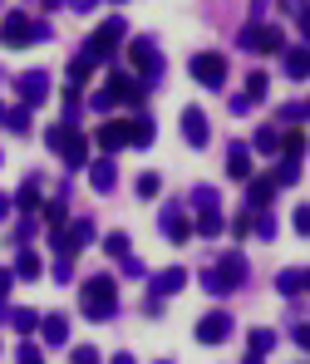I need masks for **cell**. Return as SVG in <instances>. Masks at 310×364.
Returning a JSON list of instances; mask_svg holds the SVG:
<instances>
[{
	"instance_id": "6da1fadb",
	"label": "cell",
	"mask_w": 310,
	"mask_h": 364,
	"mask_svg": "<svg viewBox=\"0 0 310 364\" xmlns=\"http://www.w3.org/2000/svg\"><path fill=\"white\" fill-rule=\"evenodd\" d=\"M153 119L148 114H133V119H109L99 123V133H94V143L104 148V153H119V148H153Z\"/></svg>"
},
{
	"instance_id": "7a4b0ae2",
	"label": "cell",
	"mask_w": 310,
	"mask_h": 364,
	"mask_svg": "<svg viewBox=\"0 0 310 364\" xmlns=\"http://www.w3.org/2000/svg\"><path fill=\"white\" fill-rule=\"evenodd\" d=\"M79 310H84V320H114L119 315V286H114V276H89L84 281V291H79Z\"/></svg>"
},
{
	"instance_id": "3957f363",
	"label": "cell",
	"mask_w": 310,
	"mask_h": 364,
	"mask_svg": "<svg viewBox=\"0 0 310 364\" xmlns=\"http://www.w3.org/2000/svg\"><path fill=\"white\" fill-rule=\"evenodd\" d=\"M247 276H251L247 256H242V251H227V256H217L212 271H202V291H212V296H232V291H242Z\"/></svg>"
},
{
	"instance_id": "277c9868",
	"label": "cell",
	"mask_w": 310,
	"mask_h": 364,
	"mask_svg": "<svg viewBox=\"0 0 310 364\" xmlns=\"http://www.w3.org/2000/svg\"><path fill=\"white\" fill-rule=\"evenodd\" d=\"M143 94H148V89H143L133 74L114 69V74H109V84L94 94V109H99V114H109V109H119V104H124V109H138V104H143Z\"/></svg>"
},
{
	"instance_id": "5b68a950",
	"label": "cell",
	"mask_w": 310,
	"mask_h": 364,
	"mask_svg": "<svg viewBox=\"0 0 310 364\" xmlns=\"http://www.w3.org/2000/svg\"><path fill=\"white\" fill-rule=\"evenodd\" d=\"M50 35H55L50 25H40V20L20 15V10H10V15L0 20V45H5V50H30V45H40V40H50Z\"/></svg>"
},
{
	"instance_id": "8992f818",
	"label": "cell",
	"mask_w": 310,
	"mask_h": 364,
	"mask_svg": "<svg viewBox=\"0 0 310 364\" xmlns=\"http://www.w3.org/2000/svg\"><path fill=\"white\" fill-rule=\"evenodd\" d=\"M45 143L64 158V168H89V138H84L79 128L55 123V128H45Z\"/></svg>"
},
{
	"instance_id": "52a82bcc",
	"label": "cell",
	"mask_w": 310,
	"mask_h": 364,
	"mask_svg": "<svg viewBox=\"0 0 310 364\" xmlns=\"http://www.w3.org/2000/svg\"><path fill=\"white\" fill-rule=\"evenodd\" d=\"M119 45H124V15L104 20V25L84 40V55H89L94 64H104V60H114V55H119Z\"/></svg>"
},
{
	"instance_id": "ba28073f",
	"label": "cell",
	"mask_w": 310,
	"mask_h": 364,
	"mask_svg": "<svg viewBox=\"0 0 310 364\" xmlns=\"http://www.w3.org/2000/svg\"><path fill=\"white\" fill-rule=\"evenodd\" d=\"M128 69L138 74V84H143V89H148V84H158V79H163L158 45H153V40H133V45H128Z\"/></svg>"
},
{
	"instance_id": "9c48e42d",
	"label": "cell",
	"mask_w": 310,
	"mask_h": 364,
	"mask_svg": "<svg viewBox=\"0 0 310 364\" xmlns=\"http://www.w3.org/2000/svg\"><path fill=\"white\" fill-rule=\"evenodd\" d=\"M192 79L207 84V89H222V84H227V55H217V50L197 55V60H192Z\"/></svg>"
},
{
	"instance_id": "30bf717a",
	"label": "cell",
	"mask_w": 310,
	"mask_h": 364,
	"mask_svg": "<svg viewBox=\"0 0 310 364\" xmlns=\"http://www.w3.org/2000/svg\"><path fill=\"white\" fill-rule=\"evenodd\" d=\"M242 50L281 55V50H286V40H281V30H276V25H247V30H242Z\"/></svg>"
},
{
	"instance_id": "8fae6325",
	"label": "cell",
	"mask_w": 310,
	"mask_h": 364,
	"mask_svg": "<svg viewBox=\"0 0 310 364\" xmlns=\"http://www.w3.org/2000/svg\"><path fill=\"white\" fill-rule=\"evenodd\" d=\"M15 89H20V99H25L20 109H40V104L50 99V74H45V69H30V74L15 79Z\"/></svg>"
},
{
	"instance_id": "7c38bea8",
	"label": "cell",
	"mask_w": 310,
	"mask_h": 364,
	"mask_svg": "<svg viewBox=\"0 0 310 364\" xmlns=\"http://www.w3.org/2000/svg\"><path fill=\"white\" fill-rule=\"evenodd\" d=\"M227 335H232V315L227 310H212V315L197 320V345H222Z\"/></svg>"
},
{
	"instance_id": "4fadbf2b",
	"label": "cell",
	"mask_w": 310,
	"mask_h": 364,
	"mask_svg": "<svg viewBox=\"0 0 310 364\" xmlns=\"http://www.w3.org/2000/svg\"><path fill=\"white\" fill-rule=\"evenodd\" d=\"M183 286H187V271H183V266H168V271L148 276V291H153V301H163V296H178Z\"/></svg>"
},
{
	"instance_id": "5bb4252c",
	"label": "cell",
	"mask_w": 310,
	"mask_h": 364,
	"mask_svg": "<svg viewBox=\"0 0 310 364\" xmlns=\"http://www.w3.org/2000/svg\"><path fill=\"white\" fill-rule=\"evenodd\" d=\"M94 242H99V222L94 217H74L69 232H64V246L69 251H84V246H94Z\"/></svg>"
},
{
	"instance_id": "9a60e30c",
	"label": "cell",
	"mask_w": 310,
	"mask_h": 364,
	"mask_svg": "<svg viewBox=\"0 0 310 364\" xmlns=\"http://www.w3.org/2000/svg\"><path fill=\"white\" fill-rule=\"evenodd\" d=\"M306 286H310V271H306V266H286V271L276 276V291H281L286 301H301V296H306Z\"/></svg>"
},
{
	"instance_id": "2e32d148",
	"label": "cell",
	"mask_w": 310,
	"mask_h": 364,
	"mask_svg": "<svg viewBox=\"0 0 310 364\" xmlns=\"http://www.w3.org/2000/svg\"><path fill=\"white\" fill-rule=\"evenodd\" d=\"M183 138L192 143V148H202L207 138H212V123H207V114L192 104V109H183Z\"/></svg>"
},
{
	"instance_id": "e0dca14e",
	"label": "cell",
	"mask_w": 310,
	"mask_h": 364,
	"mask_svg": "<svg viewBox=\"0 0 310 364\" xmlns=\"http://www.w3.org/2000/svg\"><path fill=\"white\" fill-rule=\"evenodd\" d=\"M271 197H276V178H271V173L247 182V212H251V217H256V212H266V207H271Z\"/></svg>"
},
{
	"instance_id": "ac0fdd59",
	"label": "cell",
	"mask_w": 310,
	"mask_h": 364,
	"mask_svg": "<svg viewBox=\"0 0 310 364\" xmlns=\"http://www.w3.org/2000/svg\"><path fill=\"white\" fill-rule=\"evenodd\" d=\"M35 330H40L45 345H69V315H60V310H55V315H40Z\"/></svg>"
},
{
	"instance_id": "d6986e66",
	"label": "cell",
	"mask_w": 310,
	"mask_h": 364,
	"mask_svg": "<svg viewBox=\"0 0 310 364\" xmlns=\"http://www.w3.org/2000/svg\"><path fill=\"white\" fill-rule=\"evenodd\" d=\"M114 182H119L114 158H94V163H89V187H94V192H114Z\"/></svg>"
},
{
	"instance_id": "ffe728a7",
	"label": "cell",
	"mask_w": 310,
	"mask_h": 364,
	"mask_svg": "<svg viewBox=\"0 0 310 364\" xmlns=\"http://www.w3.org/2000/svg\"><path fill=\"white\" fill-rule=\"evenodd\" d=\"M158 227H163V237H168L173 246H183L187 237H192V227H187V217L178 212V207H163V222H158Z\"/></svg>"
},
{
	"instance_id": "44dd1931",
	"label": "cell",
	"mask_w": 310,
	"mask_h": 364,
	"mask_svg": "<svg viewBox=\"0 0 310 364\" xmlns=\"http://www.w3.org/2000/svg\"><path fill=\"white\" fill-rule=\"evenodd\" d=\"M10 207H20L25 217H35V212H40V178H25V182H20V192L10 197Z\"/></svg>"
},
{
	"instance_id": "7402d4cb",
	"label": "cell",
	"mask_w": 310,
	"mask_h": 364,
	"mask_svg": "<svg viewBox=\"0 0 310 364\" xmlns=\"http://www.w3.org/2000/svg\"><path fill=\"white\" fill-rule=\"evenodd\" d=\"M251 148H242V143H232V153H227V173H232V182H251Z\"/></svg>"
},
{
	"instance_id": "603a6c76",
	"label": "cell",
	"mask_w": 310,
	"mask_h": 364,
	"mask_svg": "<svg viewBox=\"0 0 310 364\" xmlns=\"http://www.w3.org/2000/svg\"><path fill=\"white\" fill-rule=\"evenodd\" d=\"M40 271H45V266H40V256H35V251H20V256H15V266H10V276H15V281H40Z\"/></svg>"
},
{
	"instance_id": "cb8c5ba5",
	"label": "cell",
	"mask_w": 310,
	"mask_h": 364,
	"mask_svg": "<svg viewBox=\"0 0 310 364\" xmlns=\"http://www.w3.org/2000/svg\"><path fill=\"white\" fill-rule=\"evenodd\" d=\"M286 74H291V79H306L310 74V50L306 45H291V50H286Z\"/></svg>"
},
{
	"instance_id": "d4e9b609",
	"label": "cell",
	"mask_w": 310,
	"mask_h": 364,
	"mask_svg": "<svg viewBox=\"0 0 310 364\" xmlns=\"http://www.w3.org/2000/svg\"><path fill=\"white\" fill-rule=\"evenodd\" d=\"M247 345H251V355H256V360H266V355L276 350V330H266V325H261V330H251Z\"/></svg>"
},
{
	"instance_id": "484cf974",
	"label": "cell",
	"mask_w": 310,
	"mask_h": 364,
	"mask_svg": "<svg viewBox=\"0 0 310 364\" xmlns=\"http://www.w3.org/2000/svg\"><path fill=\"white\" fill-rule=\"evenodd\" d=\"M94 69H99V64H94L89 55H84V50H79V55L69 60V84H89V79H94Z\"/></svg>"
},
{
	"instance_id": "4316f807",
	"label": "cell",
	"mask_w": 310,
	"mask_h": 364,
	"mask_svg": "<svg viewBox=\"0 0 310 364\" xmlns=\"http://www.w3.org/2000/svg\"><path fill=\"white\" fill-rule=\"evenodd\" d=\"M40 227H45V232H64V202L60 197L40 207Z\"/></svg>"
},
{
	"instance_id": "83f0119b",
	"label": "cell",
	"mask_w": 310,
	"mask_h": 364,
	"mask_svg": "<svg viewBox=\"0 0 310 364\" xmlns=\"http://www.w3.org/2000/svg\"><path fill=\"white\" fill-rule=\"evenodd\" d=\"M192 232H202V237H222V232H227V222H222V212H197Z\"/></svg>"
},
{
	"instance_id": "f1b7e54d",
	"label": "cell",
	"mask_w": 310,
	"mask_h": 364,
	"mask_svg": "<svg viewBox=\"0 0 310 364\" xmlns=\"http://www.w3.org/2000/svg\"><path fill=\"white\" fill-rule=\"evenodd\" d=\"M251 153H281V128H261L251 138Z\"/></svg>"
},
{
	"instance_id": "f546056e",
	"label": "cell",
	"mask_w": 310,
	"mask_h": 364,
	"mask_svg": "<svg viewBox=\"0 0 310 364\" xmlns=\"http://www.w3.org/2000/svg\"><path fill=\"white\" fill-rule=\"evenodd\" d=\"M242 99H247L251 109L266 99V74H261V69H256V74H247V89H242Z\"/></svg>"
},
{
	"instance_id": "4dcf8cb0",
	"label": "cell",
	"mask_w": 310,
	"mask_h": 364,
	"mask_svg": "<svg viewBox=\"0 0 310 364\" xmlns=\"http://www.w3.org/2000/svg\"><path fill=\"white\" fill-rule=\"evenodd\" d=\"M281 153L301 163V153H306V133H301V128H291V133H281Z\"/></svg>"
},
{
	"instance_id": "1f68e13d",
	"label": "cell",
	"mask_w": 310,
	"mask_h": 364,
	"mask_svg": "<svg viewBox=\"0 0 310 364\" xmlns=\"http://www.w3.org/2000/svg\"><path fill=\"white\" fill-rule=\"evenodd\" d=\"M217 202H222L217 187H192V207H197V212H217Z\"/></svg>"
},
{
	"instance_id": "d6a6232c",
	"label": "cell",
	"mask_w": 310,
	"mask_h": 364,
	"mask_svg": "<svg viewBox=\"0 0 310 364\" xmlns=\"http://www.w3.org/2000/svg\"><path fill=\"white\" fill-rule=\"evenodd\" d=\"M251 237L276 242V217H271V212H256V217H251Z\"/></svg>"
},
{
	"instance_id": "836d02e7",
	"label": "cell",
	"mask_w": 310,
	"mask_h": 364,
	"mask_svg": "<svg viewBox=\"0 0 310 364\" xmlns=\"http://www.w3.org/2000/svg\"><path fill=\"white\" fill-rule=\"evenodd\" d=\"M5 320L15 325V335H35V325H40V315H35V310H10Z\"/></svg>"
},
{
	"instance_id": "e575fe53",
	"label": "cell",
	"mask_w": 310,
	"mask_h": 364,
	"mask_svg": "<svg viewBox=\"0 0 310 364\" xmlns=\"http://www.w3.org/2000/svg\"><path fill=\"white\" fill-rule=\"evenodd\" d=\"M281 123L301 128V123H306V99H291V104H281Z\"/></svg>"
},
{
	"instance_id": "d590c367",
	"label": "cell",
	"mask_w": 310,
	"mask_h": 364,
	"mask_svg": "<svg viewBox=\"0 0 310 364\" xmlns=\"http://www.w3.org/2000/svg\"><path fill=\"white\" fill-rule=\"evenodd\" d=\"M15 364H45V350H40L35 340H25V345L15 350Z\"/></svg>"
},
{
	"instance_id": "8d00e7d4",
	"label": "cell",
	"mask_w": 310,
	"mask_h": 364,
	"mask_svg": "<svg viewBox=\"0 0 310 364\" xmlns=\"http://www.w3.org/2000/svg\"><path fill=\"white\" fill-rule=\"evenodd\" d=\"M69 364H104V355H99L94 345H74V350H69Z\"/></svg>"
},
{
	"instance_id": "74e56055",
	"label": "cell",
	"mask_w": 310,
	"mask_h": 364,
	"mask_svg": "<svg viewBox=\"0 0 310 364\" xmlns=\"http://www.w3.org/2000/svg\"><path fill=\"white\" fill-rule=\"evenodd\" d=\"M5 128L10 133H25L30 128V109H5Z\"/></svg>"
},
{
	"instance_id": "f35d334b",
	"label": "cell",
	"mask_w": 310,
	"mask_h": 364,
	"mask_svg": "<svg viewBox=\"0 0 310 364\" xmlns=\"http://www.w3.org/2000/svg\"><path fill=\"white\" fill-rule=\"evenodd\" d=\"M79 109H84V104H79V89H69V94H64V123H69V128L79 123Z\"/></svg>"
},
{
	"instance_id": "ab89813d",
	"label": "cell",
	"mask_w": 310,
	"mask_h": 364,
	"mask_svg": "<svg viewBox=\"0 0 310 364\" xmlns=\"http://www.w3.org/2000/svg\"><path fill=\"white\" fill-rule=\"evenodd\" d=\"M158 192H163V178L158 173H143L138 178V197H158Z\"/></svg>"
},
{
	"instance_id": "60d3db41",
	"label": "cell",
	"mask_w": 310,
	"mask_h": 364,
	"mask_svg": "<svg viewBox=\"0 0 310 364\" xmlns=\"http://www.w3.org/2000/svg\"><path fill=\"white\" fill-rule=\"evenodd\" d=\"M104 251H109V256H128V237L124 232H109V237H104Z\"/></svg>"
},
{
	"instance_id": "b9f144b4",
	"label": "cell",
	"mask_w": 310,
	"mask_h": 364,
	"mask_svg": "<svg viewBox=\"0 0 310 364\" xmlns=\"http://www.w3.org/2000/svg\"><path fill=\"white\" fill-rule=\"evenodd\" d=\"M35 227H40V222H35V217H25V222L10 232V242H30V237H35Z\"/></svg>"
},
{
	"instance_id": "7bdbcfd3",
	"label": "cell",
	"mask_w": 310,
	"mask_h": 364,
	"mask_svg": "<svg viewBox=\"0 0 310 364\" xmlns=\"http://www.w3.org/2000/svg\"><path fill=\"white\" fill-rule=\"evenodd\" d=\"M55 281H60V286L74 281V261H55Z\"/></svg>"
},
{
	"instance_id": "ee69618b",
	"label": "cell",
	"mask_w": 310,
	"mask_h": 364,
	"mask_svg": "<svg viewBox=\"0 0 310 364\" xmlns=\"http://www.w3.org/2000/svg\"><path fill=\"white\" fill-rule=\"evenodd\" d=\"M124 276L138 281V276H148V266H143V261H133V256H124Z\"/></svg>"
},
{
	"instance_id": "f6af8a7d",
	"label": "cell",
	"mask_w": 310,
	"mask_h": 364,
	"mask_svg": "<svg viewBox=\"0 0 310 364\" xmlns=\"http://www.w3.org/2000/svg\"><path fill=\"white\" fill-rule=\"evenodd\" d=\"M232 237H251V212H242V217L232 222Z\"/></svg>"
},
{
	"instance_id": "bcb514c9",
	"label": "cell",
	"mask_w": 310,
	"mask_h": 364,
	"mask_svg": "<svg viewBox=\"0 0 310 364\" xmlns=\"http://www.w3.org/2000/svg\"><path fill=\"white\" fill-rule=\"evenodd\" d=\"M291 222H296V232H301V237L310 232V212H306V207H296V217H291Z\"/></svg>"
},
{
	"instance_id": "7dc6e473",
	"label": "cell",
	"mask_w": 310,
	"mask_h": 364,
	"mask_svg": "<svg viewBox=\"0 0 310 364\" xmlns=\"http://www.w3.org/2000/svg\"><path fill=\"white\" fill-rule=\"evenodd\" d=\"M10 286H15V276H10V266H0V301L10 296Z\"/></svg>"
},
{
	"instance_id": "c3c4849f",
	"label": "cell",
	"mask_w": 310,
	"mask_h": 364,
	"mask_svg": "<svg viewBox=\"0 0 310 364\" xmlns=\"http://www.w3.org/2000/svg\"><path fill=\"white\" fill-rule=\"evenodd\" d=\"M109 364H138V360H133L128 350H119V355H114V360H109Z\"/></svg>"
},
{
	"instance_id": "681fc988",
	"label": "cell",
	"mask_w": 310,
	"mask_h": 364,
	"mask_svg": "<svg viewBox=\"0 0 310 364\" xmlns=\"http://www.w3.org/2000/svg\"><path fill=\"white\" fill-rule=\"evenodd\" d=\"M5 212H10V197H5V192H0V217H5Z\"/></svg>"
},
{
	"instance_id": "f907efd6",
	"label": "cell",
	"mask_w": 310,
	"mask_h": 364,
	"mask_svg": "<svg viewBox=\"0 0 310 364\" xmlns=\"http://www.w3.org/2000/svg\"><path fill=\"white\" fill-rule=\"evenodd\" d=\"M247 364H261V360H256V355H247Z\"/></svg>"
},
{
	"instance_id": "816d5d0a",
	"label": "cell",
	"mask_w": 310,
	"mask_h": 364,
	"mask_svg": "<svg viewBox=\"0 0 310 364\" xmlns=\"http://www.w3.org/2000/svg\"><path fill=\"white\" fill-rule=\"evenodd\" d=\"M0 123H5V104H0Z\"/></svg>"
},
{
	"instance_id": "f5cc1de1",
	"label": "cell",
	"mask_w": 310,
	"mask_h": 364,
	"mask_svg": "<svg viewBox=\"0 0 310 364\" xmlns=\"http://www.w3.org/2000/svg\"><path fill=\"white\" fill-rule=\"evenodd\" d=\"M163 364H173V360H163Z\"/></svg>"
}]
</instances>
